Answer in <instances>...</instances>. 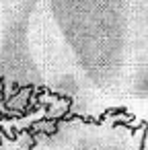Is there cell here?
<instances>
[{"label":"cell","mask_w":148,"mask_h":150,"mask_svg":"<svg viewBox=\"0 0 148 150\" xmlns=\"http://www.w3.org/2000/svg\"><path fill=\"white\" fill-rule=\"evenodd\" d=\"M146 123L123 113L68 117L39 132L27 150H144Z\"/></svg>","instance_id":"1"},{"label":"cell","mask_w":148,"mask_h":150,"mask_svg":"<svg viewBox=\"0 0 148 150\" xmlns=\"http://www.w3.org/2000/svg\"><path fill=\"white\" fill-rule=\"evenodd\" d=\"M144 150H148V121H146V136H144Z\"/></svg>","instance_id":"2"}]
</instances>
